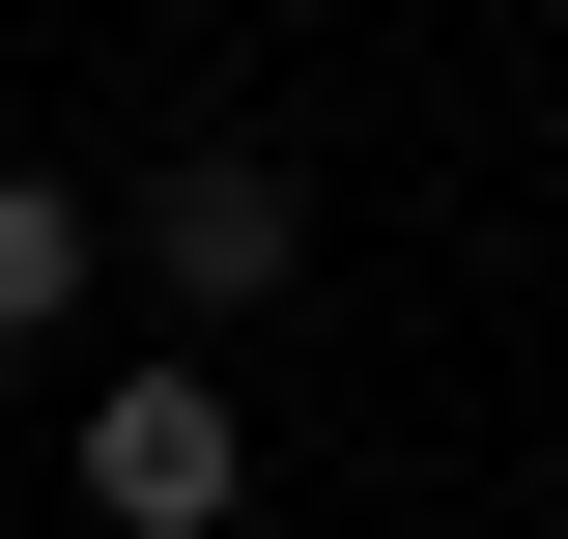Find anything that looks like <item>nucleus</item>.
Listing matches in <instances>:
<instances>
[{
  "label": "nucleus",
  "mask_w": 568,
  "mask_h": 539,
  "mask_svg": "<svg viewBox=\"0 0 568 539\" xmlns=\"http://www.w3.org/2000/svg\"><path fill=\"white\" fill-rule=\"evenodd\" d=\"M58 313H85V200H58V171H0V369H29Z\"/></svg>",
  "instance_id": "nucleus-3"
},
{
  "label": "nucleus",
  "mask_w": 568,
  "mask_h": 539,
  "mask_svg": "<svg viewBox=\"0 0 568 539\" xmlns=\"http://www.w3.org/2000/svg\"><path fill=\"white\" fill-rule=\"evenodd\" d=\"M227 482H256L227 369H114V398H85V511L114 539H227Z\"/></svg>",
  "instance_id": "nucleus-1"
},
{
  "label": "nucleus",
  "mask_w": 568,
  "mask_h": 539,
  "mask_svg": "<svg viewBox=\"0 0 568 539\" xmlns=\"http://www.w3.org/2000/svg\"><path fill=\"white\" fill-rule=\"evenodd\" d=\"M284 256H313V200H284L256 142H200V171L142 200V284H171V313H284Z\"/></svg>",
  "instance_id": "nucleus-2"
}]
</instances>
